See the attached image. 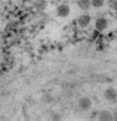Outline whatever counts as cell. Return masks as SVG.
Masks as SVG:
<instances>
[{
	"mask_svg": "<svg viewBox=\"0 0 117 121\" xmlns=\"http://www.w3.org/2000/svg\"><path fill=\"white\" fill-rule=\"evenodd\" d=\"M90 5H91L90 0H79V1H78V6L81 10H89L90 9Z\"/></svg>",
	"mask_w": 117,
	"mask_h": 121,
	"instance_id": "obj_6",
	"label": "cell"
},
{
	"mask_svg": "<svg viewBox=\"0 0 117 121\" xmlns=\"http://www.w3.org/2000/svg\"><path fill=\"white\" fill-rule=\"evenodd\" d=\"M105 4V0H91V5L94 8H101L104 6Z\"/></svg>",
	"mask_w": 117,
	"mask_h": 121,
	"instance_id": "obj_7",
	"label": "cell"
},
{
	"mask_svg": "<svg viewBox=\"0 0 117 121\" xmlns=\"http://www.w3.org/2000/svg\"><path fill=\"white\" fill-rule=\"evenodd\" d=\"M107 26H109V22H107V20L104 19V17H99V19L96 20V22H95V29L99 30V31L106 30Z\"/></svg>",
	"mask_w": 117,
	"mask_h": 121,
	"instance_id": "obj_2",
	"label": "cell"
},
{
	"mask_svg": "<svg viewBox=\"0 0 117 121\" xmlns=\"http://www.w3.org/2000/svg\"><path fill=\"white\" fill-rule=\"evenodd\" d=\"M91 21V17L89 15H81L79 19H78V25L80 27H86Z\"/></svg>",
	"mask_w": 117,
	"mask_h": 121,
	"instance_id": "obj_3",
	"label": "cell"
},
{
	"mask_svg": "<svg viewBox=\"0 0 117 121\" xmlns=\"http://www.w3.org/2000/svg\"><path fill=\"white\" fill-rule=\"evenodd\" d=\"M36 8L40 9V10H44L47 8V3L44 1V0H38V1L36 3Z\"/></svg>",
	"mask_w": 117,
	"mask_h": 121,
	"instance_id": "obj_8",
	"label": "cell"
},
{
	"mask_svg": "<svg viewBox=\"0 0 117 121\" xmlns=\"http://www.w3.org/2000/svg\"><path fill=\"white\" fill-rule=\"evenodd\" d=\"M79 106L83 110H88L89 108H91V100L89 98H83V99H80V101H79Z\"/></svg>",
	"mask_w": 117,
	"mask_h": 121,
	"instance_id": "obj_5",
	"label": "cell"
},
{
	"mask_svg": "<svg viewBox=\"0 0 117 121\" xmlns=\"http://www.w3.org/2000/svg\"><path fill=\"white\" fill-rule=\"evenodd\" d=\"M70 13V8L67 4H62L57 8V15L60 16V17H67Z\"/></svg>",
	"mask_w": 117,
	"mask_h": 121,
	"instance_id": "obj_1",
	"label": "cell"
},
{
	"mask_svg": "<svg viewBox=\"0 0 117 121\" xmlns=\"http://www.w3.org/2000/svg\"><path fill=\"white\" fill-rule=\"evenodd\" d=\"M110 1H113V0H110Z\"/></svg>",
	"mask_w": 117,
	"mask_h": 121,
	"instance_id": "obj_9",
	"label": "cell"
},
{
	"mask_svg": "<svg viewBox=\"0 0 117 121\" xmlns=\"http://www.w3.org/2000/svg\"><path fill=\"white\" fill-rule=\"evenodd\" d=\"M105 98H106L107 100H115L117 98V91L113 88H109V89L105 90Z\"/></svg>",
	"mask_w": 117,
	"mask_h": 121,
	"instance_id": "obj_4",
	"label": "cell"
}]
</instances>
